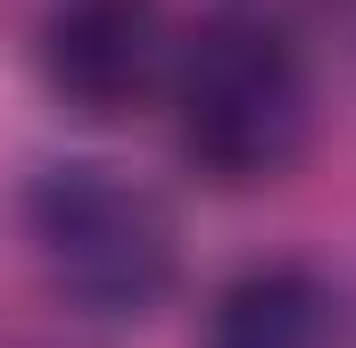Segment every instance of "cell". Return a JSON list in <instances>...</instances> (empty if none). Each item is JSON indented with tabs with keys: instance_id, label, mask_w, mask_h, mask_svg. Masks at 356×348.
<instances>
[{
	"instance_id": "obj_3",
	"label": "cell",
	"mask_w": 356,
	"mask_h": 348,
	"mask_svg": "<svg viewBox=\"0 0 356 348\" xmlns=\"http://www.w3.org/2000/svg\"><path fill=\"white\" fill-rule=\"evenodd\" d=\"M175 75L158 0H58L42 17V84L75 116H133Z\"/></svg>"
},
{
	"instance_id": "obj_4",
	"label": "cell",
	"mask_w": 356,
	"mask_h": 348,
	"mask_svg": "<svg viewBox=\"0 0 356 348\" xmlns=\"http://www.w3.org/2000/svg\"><path fill=\"white\" fill-rule=\"evenodd\" d=\"M323 340H332V290L307 265L266 258L216 290L199 348H323Z\"/></svg>"
},
{
	"instance_id": "obj_2",
	"label": "cell",
	"mask_w": 356,
	"mask_h": 348,
	"mask_svg": "<svg viewBox=\"0 0 356 348\" xmlns=\"http://www.w3.org/2000/svg\"><path fill=\"white\" fill-rule=\"evenodd\" d=\"M25 232H33V258L42 282L91 315V324H141L166 307L182 274V232L175 207L133 182L124 166H99V158H67V166H42L25 191Z\"/></svg>"
},
{
	"instance_id": "obj_1",
	"label": "cell",
	"mask_w": 356,
	"mask_h": 348,
	"mask_svg": "<svg viewBox=\"0 0 356 348\" xmlns=\"http://www.w3.org/2000/svg\"><path fill=\"white\" fill-rule=\"evenodd\" d=\"M166 100H175L182 158L224 191L282 182L315 141V75H307L298 42L257 8L207 17L175 50Z\"/></svg>"
}]
</instances>
